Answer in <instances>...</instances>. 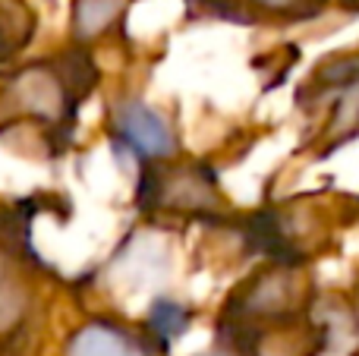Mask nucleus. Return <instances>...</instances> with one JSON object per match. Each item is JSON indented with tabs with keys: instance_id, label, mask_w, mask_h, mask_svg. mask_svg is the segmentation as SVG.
<instances>
[{
	"instance_id": "f257e3e1",
	"label": "nucleus",
	"mask_w": 359,
	"mask_h": 356,
	"mask_svg": "<svg viewBox=\"0 0 359 356\" xmlns=\"http://www.w3.org/2000/svg\"><path fill=\"white\" fill-rule=\"evenodd\" d=\"M0 107L6 123H41L69 130L76 111L98 82L95 60L82 44L57 57H41L10 76H0Z\"/></svg>"
},
{
	"instance_id": "f03ea898",
	"label": "nucleus",
	"mask_w": 359,
	"mask_h": 356,
	"mask_svg": "<svg viewBox=\"0 0 359 356\" xmlns=\"http://www.w3.org/2000/svg\"><path fill=\"white\" fill-rule=\"evenodd\" d=\"M299 111L316 123L309 145L318 158L359 139V48L316 63L299 88Z\"/></svg>"
},
{
	"instance_id": "7ed1b4c3",
	"label": "nucleus",
	"mask_w": 359,
	"mask_h": 356,
	"mask_svg": "<svg viewBox=\"0 0 359 356\" xmlns=\"http://www.w3.org/2000/svg\"><path fill=\"white\" fill-rule=\"evenodd\" d=\"M180 158V155H177ZM151 161L139 164V208L151 214L217 221L227 214V199L221 193L215 170L202 161Z\"/></svg>"
},
{
	"instance_id": "20e7f679",
	"label": "nucleus",
	"mask_w": 359,
	"mask_h": 356,
	"mask_svg": "<svg viewBox=\"0 0 359 356\" xmlns=\"http://www.w3.org/2000/svg\"><path fill=\"white\" fill-rule=\"evenodd\" d=\"M111 136L139 164L168 161V158L180 155V139L174 126L139 98H123L111 107Z\"/></svg>"
},
{
	"instance_id": "39448f33",
	"label": "nucleus",
	"mask_w": 359,
	"mask_h": 356,
	"mask_svg": "<svg viewBox=\"0 0 359 356\" xmlns=\"http://www.w3.org/2000/svg\"><path fill=\"white\" fill-rule=\"evenodd\" d=\"M192 13L236 25H299L318 19L331 0H186Z\"/></svg>"
},
{
	"instance_id": "423d86ee",
	"label": "nucleus",
	"mask_w": 359,
	"mask_h": 356,
	"mask_svg": "<svg viewBox=\"0 0 359 356\" xmlns=\"http://www.w3.org/2000/svg\"><path fill=\"white\" fill-rule=\"evenodd\" d=\"M164 347L145 328H130L117 319H88L63 344V356H155Z\"/></svg>"
},
{
	"instance_id": "0eeeda50",
	"label": "nucleus",
	"mask_w": 359,
	"mask_h": 356,
	"mask_svg": "<svg viewBox=\"0 0 359 356\" xmlns=\"http://www.w3.org/2000/svg\"><path fill=\"white\" fill-rule=\"evenodd\" d=\"M32 300H35V278L29 268V256H19L0 240V353L25 331Z\"/></svg>"
},
{
	"instance_id": "6e6552de",
	"label": "nucleus",
	"mask_w": 359,
	"mask_h": 356,
	"mask_svg": "<svg viewBox=\"0 0 359 356\" xmlns=\"http://www.w3.org/2000/svg\"><path fill=\"white\" fill-rule=\"evenodd\" d=\"M38 16L29 0H0V63H10L35 41Z\"/></svg>"
},
{
	"instance_id": "1a4fd4ad",
	"label": "nucleus",
	"mask_w": 359,
	"mask_h": 356,
	"mask_svg": "<svg viewBox=\"0 0 359 356\" xmlns=\"http://www.w3.org/2000/svg\"><path fill=\"white\" fill-rule=\"evenodd\" d=\"M130 0H73V44H92L120 22Z\"/></svg>"
},
{
	"instance_id": "9d476101",
	"label": "nucleus",
	"mask_w": 359,
	"mask_h": 356,
	"mask_svg": "<svg viewBox=\"0 0 359 356\" xmlns=\"http://www.w3.org/2000/svg\"><path fill=\"white\" fill-rule=\"evenodd\" d=\"M186 328H189V313H186L183 306H177V303H155L149 313V331L155 334L158 341H161L164 347H168V341H174L177 334H183Z\"/></svg>"
},
{
	"instance_id": "9b49d317",
	"label": "nucleus",
	"mask_w": 359,
	"mask_h": 356,
	"mask_svg": "<svg viewBox=\"0 0 359 356\" xmlns=\"http://www.w3.org/2000/svg\"><path fill=\"white\" fill-rule=\"evenodd\" d=\"M353 296H356V306H359V278H356V287H353Z\"/></svg>"
},
{
	"instance_id": "f8f14e48",
	"label": "nucleus",
	"mask_w": 359,
	"mask_h": 356,
	"mask_svg": "<svg viewBox=\"0 0 359 356\" xmlns=\"http://www.w3.org/2000/svg\"><path fill=\"white\" fill-rule=\"evenodd\" d=\"M202 356H221V353H202Z\"/></svg>"
},
{
	"instance_id": "ddd939ff",
	"label": "nucleus",
	"mask_w": 359,
	"mask_h": 356,
	"mask_svg": "<svg viewBox=\"0 0 359 356\" xmlns=\"http://www.w3.org/2000/svg\"><path fill=\"white\" fill-rule=\"evenodd\" d=\"M353 356H359V353H353Z\"/></svg>"
}]
</instances>
